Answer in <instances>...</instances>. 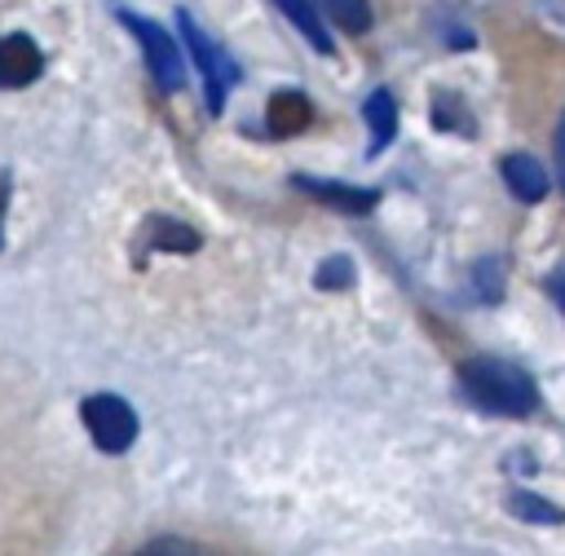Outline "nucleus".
I'll list each match as a JSON object with an SVG mask.
<instances>
[{
  "mask_svg": "<svg viewBox=\"0 0 565 556\" xmlns=\"http://www.w3.org/2000/svg\"><path fill=\"white\" fill-rule=\"evenodd\" d=\"M44 53L31 35H0V88H26L40 79Z\"/></svg>",
  "mask_w": 565,
  "mask_h": 556,
  "instance_id": "obj_5",
  "label": "nucleus"
},
{
  "mask_svg": "<svg viewBox=\"0 0 565 556\" xmlns=\"http://www.w3.org/2000/svg\"><path fill=\"white\" fill-rule=\"evenodd\" d=\"M499 172H503V185L512 190V199H521V203H539L552 190L547 168L539 159H530V154H503Z\"/></svg>",
  "mask_w": 565,
  "mask_h": 556,
  "instance_id": "obj_7",
  "label": "nucleus"
},
{
  "mask_svg": "<svg viewBox=\"0 0 565 556\" xmlns=\"http://www.w3.org/2000/svg\"><path fill=\"white\" fill-rule=\"evenodd\" d=\"M472 278H477V296L481 300H499L503 296V265L499 260H481Z\"/></svg>",
  "mask_w": 565,
  "mask_h": 556,
  "instance_id": "obj_15",
  "label": "nucleus"
},
{
  "mask_svg": "<svg viewBox=\"0 0 565 556\" xmlns=\"http://www.w3.org/2000/svg\"><path fill=\"white\" fill-rule=\"evenodd\" d=\"M146 243L150 247H159V252H199V229H190V225H181V221H168V216H154L150 225H146Z\"/></svg>",
  "mask_w": 565,
  "mask_h": 556,
  "instance_id": "obj_11",
  "label": "nucleus"
},
{
  "mask_svg": "<svg viewBox=\"0 0 565 556\" xmlns=\"http://www.w3.org/2000/svg\"><path fill=\"white\" fill-rule=\"evenodd\" d=\"M556 168H561V185H565V115L556 124Z\"/></svg>",
  "mask_w": 565,
  "mask_h": 556,
  "instance_id": "obj_19",
  "label": "nucleus"
},
{
  "mask_svg": "<svg viewBox=\"0 0 565 556\" xmlns=\"http://www.w3.org/2000/svg\"><path fill=\"white\" fill-rule=\"evenodd\" d=\"M313 9H322L340 31L349 35H362L371 31V0H309Z\"/></svg>",
  "mask_w": 565,
  "mask_h": 556,
  "instance_id": "obj_12",
  "label": "nucleus"
},
{
  "mask_svg": "<svg viewBox=\"0 0 565 556\" xmlns=\"http://www.w3.org/2000/svg\"><path fill=\"white\" fill-rule=\"evenodd\" d=\"M353 282V260L349 256H331L318 265V287H344Z\"/></svg>",
  "mask_w": 565,
  "mask_h": 556,
  "instance_id": "obj_16",
  "label": "nucleus"
},
{
  "mask_svg": "<svg viewBox=\"0 0 565 556\" xmlns=\"http://www.w3.org/2000/svg\"><path fill=\"white\" fill-rule=\"evenodd\" d=\"M132 556H216V552H203V547H194L185 538H154V543L137 547Z\"/></svg>",
  "mask_w": 565,
  "mask_h": 556,
  "instance_id": "obj_14",
  "label": "nucleus"
},
{
  "mask_svg": "<svg viewBox=\"0 0 565 556\" xmlns=\"http://www.w3.org/2000/svg\"><path fill=\"white\" fill-rule=\"evenodd\" d=\"M79 419H84L93 446L106 450V455H124V450L137 441V415H132V406H128L124 397H115V393H93V397H84Z\"/></svg>",
  "mask_w": 565,
  "mask_h": 556,
  "instance_id": "obj_3",
  "label": "nucleus"
},
{
  "mask_svg": "<svg viewBox=\"0 0 565 556\" xmlns=\"http://www.w3.org/2000/svg\"><path fill=\"white\" fill-rule=\"evenodd\" d=\"M119 22L137 35V44H141V53H146V66H150L154 84H159L163 93H177V88L185 84V57H181L177 40H172L159 22H150V18L132 13V9H124V13H119Z\"/></svg>",
  "mask_w": 565,
  "mask_h": 556,
  "instance_id": "obj_4",
  "label": "nucleus"
},
{
  "mask_svg": "<svg viewBox=\"0 0 565 556\" xmlns=\"http://www.w3.org/2000/svg\"><path fill=\"white\" fill-rule=\"evenodd\" d=\"M177 26H181V40H185V49H190L194 66L203 71V84H207V110H212V115H221L225 93H230V84L238 79V66L230 62V53H225L216 40H207V35H203V26H199L185 9L177 13Z\"/></svg>",
  "mask_w": 565,
  "mask_h": 556,
  "instance_id": "obj_2",
  "label": "nucleus"
},
{
  "mask_svg": "<svg viewBox=\"0 0 565 556\" xmlns=\"http://www.w3.org/2000/svg\"><path fill=\"white\" fill-rule=\"evenodd\" d=\"M362 115H366V128H371V154H380L397 137V101H393V93L388 88H375L366 97Z\"/></svg>",
  "mask_w": 565,
  "mask_h": 556,
  "instance_id": "obj_9",
  "label": "nucleus"
},
{
  "mask_svg": "<svg viewBox=\"0 0 565 556\" xmlns=\"http://www.w3.org/2000/svg\"><path fill=\"white\" fill-rule=\"evenodd\" d=\"M508 507H512L516 516H525V521H539V525H561V521H565V512H561L556 503H547V499H539V494H525V490H516V494L508 499Z\"/></svg>",
  "mask_w": 565,
  "mask_h": 556,
  "instance_id": "obj_13",
  "label": "nucleus"
},
{
  "mask_svg": "<svg viewBox=\"0 0 565 556\" xmlns=\"http://www.w3.org/2000/svg\"><path fill=\"white\" fill-rule=\"evenodd\" d=\"M265 124H269L274 137H296V132H305V128L313 124V106H309L305 93L278 88V93L269 97V106H265Z\"/></svg>",
  "mask_w": 565,
  "mask_h": 556,
  "instance_id": "obj_8",
  "label": "nucleus"
},
{
  "mask_svg": "<svg viewBox=\"0 0 565 556\" xmlns=\"http://www.w3.org/2000/svg\"><path fill=\"white\" fill-rule=\"evenodd\" d=\"M547 291H552L556 309L565 313V265H561V269H552V278H547Z\"/></svg>",
  "mask_w": 565,
  "mask_h": 556,
  "instance_id": "obj_17",
  "label": "nucleus"
},
{
  "mask_svg": "<svg viewBox=\"0 0 565 556\" xmlns=\"http://www.w3.org/2000/svg\"><path fill=\"white\" fill-rule=\"evenodd\" d=\"M274 4L291 18V26H296L318 53H331V49H335V44H331V31L322 26V18H318V9H313L309 0H274Z\"/></svg>",
  "mask_w": 565,
  "mask_h": 556,
  "instance_id": "obj_10",
  "label": "nucleus"
},
{
  "mask_svg": "<svg viewBox=\"0 0 565 556\" xmlns=\"http://www.w3.org/2000/svg\"><path fill=\"white\" fill-rule=\"evenodd\" d=\"M459 393L477 406V410H486V415H503V419H525L534 406H539V393H534V379L521 371V366H512V362H503V357H468V362H459Z\"/></svg>",
  "mask_w": 565,
  "mask_h": 556,
  "instance_id": "obj_1",
  "label": "nucleus"
},
{
  "mask_svg": "<svg viewBox=\"0 0 565 556\" xmlns=\"http://www.w3.org/2000/svg\"><path fill=\"white\" fill-rule=\"evenodd\" d=\"M4 216H9V172L0 168V247H4Z\"/></svg>",
  "mask_w": 565,
  "mask_h": 556,
  "instance_id": "obj_18",
  "label": "nucleus"
},
{
  "mask_svg": "<svg viewBox=\"0 0 565 556\" xmlns=\"http://www.w3.org/2000/svg\"><path fill=\"white\" fill-rule=\"evenodd\" d=\"M296 190H305V194H313L318 203H327V207H335V212H371L375 203H380V190H366V185H344V181H327V177H296L291 181Z\"/></svg>",
  "mask_w": 565,
  "mask_h": 556,
  "instance_id": "obj_6",
  "label": "nucleus"
}]
</instances>
